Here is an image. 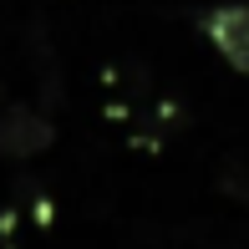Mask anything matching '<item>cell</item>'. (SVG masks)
I'll return each instance as SVG.
<instances>
[{"instance_id": "6da1fadb", "label": "cell", "mask_w": 249, "mask_h": 249, "mask_svg": "<svg viewBox=\"0 0 249 249\" xmlns=\"http://www.w3.org/2000/svg\"><path fill=\"white\" fill-rule=\"evenodd\" d=\"M51 142H56L51 112L31 107V102H5L0 107V158L26 163V158H41Z\"/></svg>"}, {"instance_id": "7a4b0ae2", "label": "cell", "mask_w": 249, "mask_h": 249, "mask_svg": "<svg viewBox=\"0 0 249 249\" xmlns=\"http://www.w3.org/2000/svg\"><path fill=\"white\" fill-rule=\"evenodd\" d=\"M198 31H203V41L224 56V66H234L239 76H249V5L244 0L209 5L198 16Z\"/></svg>"}, {"instance_id": "3957f363", "label": "cell", "mask_w": 249, "mask_h": 249, "mask_svg": "<svg viewBox=\"0 0 249 249\" xmlns=\"http://www.w3.org/2000/svg\"><path fill=\"white\" fill-rule=\"evenodd\" d=\"M219 188H224L229 198L249 203V168L239 163V158H224V168H219Z\"/></svg>"}, {"instance_id": "277c9868", "label": "cell", "mask_w": 249, "mask_h": 249, "mask_svg": "<svg viewBox=\"0 0 249 249\" xmlns=\"http://www.w3.org/2000/svg\"><path fill=\"white\" fill-rule=\"evenodd\" d=\"M0 107H5V87H0Z\"/></svg>"}]
</instances>
